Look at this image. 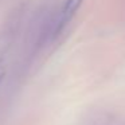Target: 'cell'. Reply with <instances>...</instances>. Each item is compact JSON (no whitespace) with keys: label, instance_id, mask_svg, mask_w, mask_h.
<instances>
[{"label":"cell","instance_id":"6da1fadb","mask_svg":"<svg viewBox=\"0 0 125 125\" xmlns=\"http://www.w3.org/2000/svg\"><path fill=\"white\" fill-rule=\"evenodd\" d=\"M82 1L83 0H65V3H63L62 8L59 11V15H58L57 20L52 26V31H51L52 38H57V36L61 35V32L65 30V27L71 22L74 15L79 10Z\"/></svg>","mask_w":125,"mask_h":125},{"label":"cell","instance_id":"7a4b0ae2","mask_svg":"<svg viewBox=\"0 0 125 125\" xmlns=\"http://www.w3.org/2000/svg\"><path fill=\"white\" fill-rule=\"evenodd\" d=\"M4 75H6V62L3 58H0V82L3 81Z\"/></svg>","mask_w":125,"mask_h":125}]
</instances>
